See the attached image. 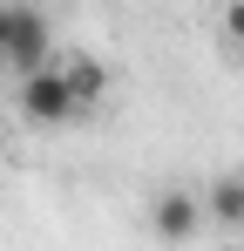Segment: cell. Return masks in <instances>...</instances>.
<instances>
[{"instance_id":"1","label":"cell","mask_w":244,"mask_h":251,"mask_svg":"<svg viewBox=\"0 0 244 251\" xmlns=\"http://www.w3.org/2000/svg\"><path fill=\"white\" fill-rule=\"evenodd\" d=\"M0 68L21 82V75H34L54 61V21H48V7L41 0H0Z\"/></svg>"},{"instance_id":"2","label":"cell","mask_w":244,"mask_h":251,"mask_svg":"<svg viewBox=\"0 0 244 251\" xmlns=\"http://www.w3.org/2000/svg\"><path fill=\"white\" fill-rule=\"evenodd\" d=\"M14 109H21V123H34V129H61V123H75V116H81V109H75V95H68V82H61V68H54V61L14 82Z\"/></svg>"},{"instance_id":"3","label":"cell","mask_w":244,"mask_h":251,"mask_svg":"<svg viewBox=\"0 0 244 251\" xmlns=\"http://www.w3.org/2000/svg\"><path fill=\"white\" fill-rule=\"evenodd\" d=\"M197 231H203V197L197 190H176L170 183V190L149 197V238L156 245H190Z\"/></svg>"},{"instance_id":"4","label":"cell","mask_w":244,"mask_h":251,"mask_svg":"<svg viewBox=\"0 0 244 251\" xmlns=\"http://www.w3.org/2000/svg\"><path fill=\"white\" fill-rule=\"evenodd\" d=\"M54 68H61V82H68V95H75V109H81V116H88V109L109 95V68H102L95 54H61Z\"/></svg>"},{"instance_id":"5","label":"cell","mask_w":244,"mask_h":251,"mask_svg":"<svg viewBox=\"0 0 244 251\" xmlns=\"http://www.w3.org/2000/svg\"><path fill=\"white\" fill-rule=\"evenodd\" d=\"M203 217H217L224 231H238L244 224V176H217V183L203 190Z\"/></svg>"},{"instance_id":"6","label":"cell","mask_w":244,"mask_h":251,"mask_svg":"<svg viewBox=\"0 0 244 251\" xmlns=\"http://www.w3.org/2000/svg\"><path fill=\"white\" fill-rule=\"evenodd\" d=\"M224 41L244 48V0H224Z\"/></svg>"},{"instance_id":"7","label":"cell","mask_w":244,"mask_h":251,"mask_svg":"<svg viewBox=\"0 0 244 251\" xmlns=\"http://www.w3.org/2000/svg\"><path fill=\"white\" fill-rule=\"evenodd\" d=\"M224 251H244V245H224Z\"/></svg>"},{"instance_id":"8","label":"cell","mask_w":244,"mask_h":251,"mask_svg":"<svg viewBox=\"0 0 244 251\" xmlns=\"http://www.w3.org/2000/svg\"><path fill=\"white\" fill-rule=\"evenodd\" d=\"M0 27H7V21H0Z\"/></svg>"},{"instance_id":"9","label":"cell","mask_w":244,"mask_h":251,"mask_svg":"<svg viewBox=\"0 0 244 251\" xmlns=\"http://www.w3.org/2000/svg\"><path fill=\"white\" fill-rule=\"evenodd\" d=\"M0 150H7V143H0Z\"/></svg>"}]
</instances>
